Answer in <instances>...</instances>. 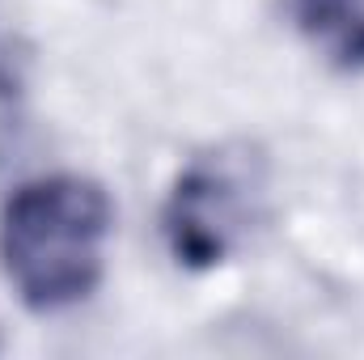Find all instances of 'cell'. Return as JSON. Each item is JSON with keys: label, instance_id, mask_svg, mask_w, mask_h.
I'll return each mask as SVG.
<instances>
[{"label": "cell", "instance_id": "6da1fadb", "mask_svg": "<svg viewBox=\"0 0 364 360\" xmlns=\"http://www.w3.org/2000/svg\"><path fill=\"white\" fill-rule=\"evenodd\" d=\"M114 233V208L85 174H43L21 182L0 208V271L30 314H68L85 305Z\"/></svg>", "mask_w": 364, "mask_h": 360}, {"label": "cell", "instance_id": "7a4b0ae2", "mask_svg": "<svg viewBox=\"0 0 364 360\" xmlns=\"http://www.w3.org/2000/svg\"><path fill=\"white\" fill-rule=\"evenodd\" d=\"M267 208V162L250 144L195 153L161 208V238L182 271H216L229 263Z\"/></svg>", "mask_w": 364, "mask_h": 360}, {"label": "cell", "instance_id": "3957f363", "mask_svg": "<svg viewBox=\"0 0 364 360\" xmlns=\"http://www.w3.org/2000/svg\"><path fill=\"white\" fill-rule=\"evenodd\" d=\"M296 34L339 73H364V0H284Z\"/></svg>", "mask_w": 364, "mask_h": 360}]
</instances>
